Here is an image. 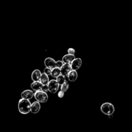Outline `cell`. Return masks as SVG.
Here are the masks:
<instances>
[{"label": "cell", "instance_id": "cell-2", "mask_svg": "<svg viewBox=\"0 0 132 132\" xmlns=\"http://www.w3.org/2000/svg\"><path fill=\"white\" fill-rule=\"evenodd\" d=\"M100 109L104 114L107 116H111L114 112V106L111 103L108 102L103 103L101 106Z\"/></svg>", "mask_w": 132, "mask_h": 132}, {"label": "cell", "instance_id": "cell-17", "mask_svg": "<svg viewBox=\"0 0 132 132\" xmlns=\"http://www.w3.org/2000/svg\"><path fill=\"white\" fill-rule=\"evenodd\" d=\"M69 87V84L65 81L64 84H63L62 85H61V91H63V92H65L67 91V90L68 89Z\"/></svg>", "mask_w": 132, "mask_h": 132}, {"label": "cell", "instance_id": "cell-10", "mask_svg": "<svg viewBox=\"0 0 132 132\" xmlns=\"http://www.w3.org/2000/svg\"><path fill=\"white\" fill-rule=\"evenodd\" d=\"M75 59V55L67 54L63 56L62 58V61L64 63H71V62Z\"/></svg>", "mask_w": 132, "mask_h": 132}, {"label": "cell", "instance_id": "cell-19", "mask_svg": "<svg viewBox=\"0 0 132 132\" xmlns=\"http://www.w3.org/2000/svg\"><path fill=\"white\" fill-rule=\"evenodd\" d=\"M51 72H52V69L48 68H45L44 69V72L45 74H46L47 75H51Z\"/></svg>", "mask_w": 132, "mask_h": 132}, {"label": "cell", "instance_id": "cell-5", "mask_svg": "<svg viewBox=\"0 0 132 132\" xmlns=\"http://www.w3.org/2000/svg\"><path fill=\"white\" fill-rule=\"evenodd\" d=\"M44 63L46 68L53 69L56 68V61L52 58L47 57L45 59Z\"/></svg>", "mask_w": 132, "mask_h": 132}, {"label": "cell", "instance_id": "cell-1", "mask_svg": "<svg viewBox=\"0 0 132 132\" xmlns=\"http://www.w3.org/2000/svg\"><path fill=\"white\" fill-rule=\"evenodd\" d=\"M19 111L24 114H26L30 112L31 103L29 100L24 98H21L18 102V105Z\"/></svg>", "mask_w": 132, "mask_h": 132}, {"label": "cell", "instance_id": "cell-14", "mask_svg": "<svg viewBox=\"0 0 132 132\" xmlns=\"http://www.w3.org/2000/svg\"><path fill=\"white\" fill-rule=\"evenodd\" d=\"M39 81L43 85H47V84L49 82V78H48V75H47L44 73H41Z\"/></svg>", "mask_w": 132, "mask_h": 132}, {"label": "cell", "instance_id": "cell-11", "mask_svg": "<svg viewBox=\"0 0 132 132\" xmlns=\"http://www.w3.org/2000/svg\"><path fill=\"white\" fill-rule=\"evenodd\" d=\"M41 75V73L40 71L38 69H36L34 70L31 73V79L33 80V81H39Z\"/></svg>", "mask_w": 132, "mask_h": 132}, {"label": "cell", "instance_id": "cell-8", "mask_svg": "<svg viewBox=\"0 0 132 132\" xmlns=\"http://www.w3.org/2000/svg\"><path fill=\"white\" fill-rule=\"evenodd\" d=\"M81 64H82V60L80 58H75L71 63L72 70L76 71L81 67Z\"/></svg>", "mask_w": 132, "mask_h": 132}, {"label": "cell", "instance_id": "cell-16", "mask_svg": "<svg viewBox=\"0 0 132 132\" xmlns=\"http://www.w3.org/2000/svg\"><path fill=\"white\" fill-rule=\"evenodd\" d=\"M56 81L59 84V85H62L63 84H64L66 81L65 76L63 75L60 74L58 76L56 77Z\"/></svg>", "mask_w": 132, "mask_h": 132}, {"label": "cell", "instance_id": "cell-13", "mask_svg": "<svg viewBox=\"0 0 132 132\" xmlns=\"http://www.w3.org/2000/svg\"><path fill=\"white\" fill-rule=\"evenodd\" d=\"M68 78L69 81H74L76 80L77 78V73L75 70H71L69 73L68 74Z\"/></svg>", "mask_w": 132, "mask_h": 132}, {"label": "cell", "instance_id": "cell-20", "mask_svg": "<svg viewBox=\"0 0 132 132\" xmlns=\"http://www.w3.org/2000/svg\"><path fill=\"white\" fill-rule=\"evenodd\" d=\"M42 91L44 92H45V93H47V91H48V86L47 85H44L42 86V88H41V90Z\"/></svg>", "mask_w": 132, "mask_h": 132}, {"label": "cell", "instance_id": "cell-4", "mask_svg": "<svg viewBox=\"0 0 132 132\" xmlns=\"http://www.w3.org/2000/svg\"><path fill=\"white\" fill-rule=\"evenodd\" d=\"M48 91H50L52 93H56L58 89H59V84L57 82L56 80L52 79L49 81L48 83L47 84Z\"/></svg>", "mask_w": 132, "mask_h": 132}, {"label": "cell", "instance_id": "cell-12", "mask_svg": "<svg viewBox=\"0 0 132 132\" xmlns=\"http://www.w3.org/2000/svg\"><path fill=\"white\" fill-rule=\"evenodd\" d=\"M42 86L43 85L40 81H35L30 84V88L34 91H40L41 90Z\"/></svg>", "mask_w": 132, "mask_h": 132}, {"label": "cell", "instance_id": "cell-15", "mask_svg": "<svg viewBox=\"0 0 132 132\" xmlns=\"http://www.w3.org/2000/svg\"><path fill=\"white\" fill-rule=\"evenodd\" d=\"M60 74H61L60 72V69L58 68H55L53 69H52V72H51V76L53 77L56 78L57 76H58Z\"/></svg>", "mask_w": 132, "mask_h": 132}, {"label": "cell", "instance_id": "cell-7", "mask_svg": "<svg viewBox=\"0 0 132 132\" xmlns=\"http://www.w3.org/2000/svg\"><path fill=\"white\" fill-rule=\"evenodd\" d=\"M21 96L22 98L29 100L34 96V93L31 90H25L21 92Z\"/></svg>", "mask_w": 132, "mask_h": 132}, {"label": "cell", "instance_id": "cell-22", "mask_svg": "<svg viewBox=\"0 0 132 132\" xmlns=\"http://www.w3.org/2000/svg\"><path fill=\"white\" fill-rule=\"evenodd\" d=\"M64 95V92H63V91H60L58 93V96L59 97V98H62L63 97Z\"/></svg>", "mask_w": 132, "mask_h": 132}, {"label": "cell", "instance_id": "cell-18", "mask_svg": "<svg viewBox=\"0 0 132 132\" xmlns=\"http://www.w3.org/2000/svg\"><path fill=\"white\" fill-rule=\"evenodd\" d=\"M64 63L61 60H58L56 61V67L58 68H61L62 66L63 65Z\"/></svg>", "mask_w": 132, "mask_h": 132}, {"label": "cell", "instance_id": "cell-9", "mask_svg": "<svg viewBox=\"0 0 132 132\" xmlns=\"http://www.w3.org/2000/svg\"><path fill=\"white\" fill-rule=\"evenodd\" d=\"M40 103L37 101H35L32 104H31L30 112L32 113H37L40 111Z\"/></svg>", "mask_w": 132, "mask_h": 132}, {"label": "cell", "instance_id": "cell-21", "mask_svg": "<svg viewBox=\"0 0 132 132\" xmlns=\"http://www.w3.org/2000/svg\"><path fill=\"white\" fill-rule=\"evenodd\" d=\"M68 54H70V55H74L75 53V51L74 48H69L68 50Z\"/></svg>", "mask_w": 132, "mask_h": 132}, {"label": "cell", "instance_id": "cell-6", "mask_svg": "<svg viewBox=\"0 0 132 132\" xmlns=\"http://www.w3.org/2000/svg\"><path fill=\"white\" fill-rule=\"evenodd\" d=\"M72 70L70 63H64L60 68L61 74L64 76H67L69 72Z\"/></svg>", "mask_w": 132, "mask_h": 132}, {"label": "cell", "instance_id": "cell-3", "mask_svg": "<svg viewBox=\"0 0 132 132\" xmlns=\"http://www.w3.org/2000/svg\"><path fill=\"white\" fill-rule=\"evenodd\" d=\"M34 97L36 101L39 103H46L48 100V95L46 93L42 91L41 90L37 91L34 93Z\"/></svg>", "mask_w": 132, "mask_h": 132}]
</instances>
